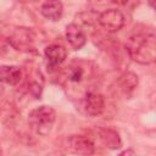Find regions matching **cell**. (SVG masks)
I'll use <instances>...</instances> for the list:
<instances>
[{"instance_id": "1", "label": "cell", "mask_w": 156, "mask_h": 156, "mask_svg": "<svg viewBox=\"0 0 156 156\" xmlns=\"http://www.w3.org/2000/svg\"><path fill=\"white\" fill-rule=\"evenodd\" d=\"M98 79V67L91 61L77 58L61 71L58 82L69 98L82 100L85 94L95 90Z\"/></svg>"}, {"instance_id": "2", "label": "cell", "mask_w": 156, "mask_h": 156, "mask_svg": "<svg viewBox=\"0 0 156 156\" xmlns=\"http://www.w3.org/2000/svg\"><path fill=\"white\" fill-rule=\"evenodd\" d=\"M126 50L129 57L140 65L154 63L156 60L154 29L133 33L126 41Z\"/></svg>"}, {"instance_id": "3", "label": "cell", "mask_w": 156, "mask_h": 156, "mask_svg": "<svg viewBox=\"0 0 156 156\" xmlns=\"http://www.w3.org/2000/svg\"><path fill=\"white\" fill-rule=\"evenodd\" d=\"M56 121V112L52 107L43 105L32 110L28 115V123L38 135H48Z\"/></svg>"}, {"instance_id": "4", "label": "cell", "mask_w": 156, "mask_h": 156, "mask_svg": "<svg viewBox=\"0 0 156 156\" xmlns=\"http://www.w3.org/2000/svg\"><path fill=\"white\" fill-rule=\"evenodd\" d=\"M96 22L106 32L115 33V32H118L119 29H122V27L124 26L126 18H124V15L119 10L108 9V10H105L104 12H101L100 15H98Z\"/></svg>"}, {"instance_id": "5", "label": "cell", "mask_w": 156, "mask_h": 156, "mask_svg": "<svg viewBox=\"0 0 156 156\" xmlns=\"http://www.w3.org/2000/svg\"><path fill=\"white\" fill-rule=\"evenodd\" d=\"M82 102H83L85 113L91 117L100 116L105 111V107H106L105 98L96 90H93L85 94L84 98L82 99Z\"/></svg>"}, {"instance_id": "6", "label": "cell", "mask_w": 156, "mask_h": 156, "mask_svg": "<svg viewBox=\"0 0 156 156\" xmlns=\"http://www.w3.org/2000/svg\"><path fill=\"white\" fill-rule=\"evenodd\" d=\"M44 56L48 63V67L50 68H56L61 66L66 58H67V50L65 46L60 44H50L45 48L44 50Z\"/></svg>"}, {"instance_id": "7", "label": "cell", "mask_w": 156, "mask_h": 156, "mask_svg": "<svg viewBox=\"0 0 156 156\" xmlns=\"http://www.w3.org/2000/svg\"><path fill=\"white\" fill-rule=\"evenodd\" d=\"M65 37H66L67 43L69 44V46L73 50L82 49L87 43V35H85L84 30L76 23H71L66 27Z\"/></svg>"}, {"instance_id": "8", "label": "cell", "mask_w": 156, "mask_h": 156, "mask_svg": "<svg viewBox=\"0 0 156 156\" xmlns=\"http://www.w3.org/2000/svg\"><path fill=\"white\" fill-rule=\"evenodd\" d=\"M68 145L73 152L80 155H91L95 151L94 143L84 135H71L68 138Z\"/></svg>"}, {"instance_id": "9", "label": "cell", "mask_w": 156, "mask_h": 156, "mask_svg": "<svg viewBox=\"0 0 156 156\" xmlns=\"http://www.w3.org/2000/svg\"><path fill=\"white\" fill-rule=\"evenodd\" d=\"M23 79V71L18 66H0V83L7 85H17Z\"/></svg>"}, {"instance_id": "10", "label": "cell", "mask_w": 156, "mask_h": 156, "mask_svg": "<svg viewBox=\"0 0 156 156\" xmlns=\"http://www.w3.org/2000/svg\"><path fill=\"white\" fill-rule=\"evenodd\" d=\"M40 12L49 21H58L63 13V5L61 0H45L41 4Z\"/></svg>"}, {"instance_id": "11", "label": "cell", "mask_w": 156, "mask_h": 156, "mask_svg": "<svg viewBox=\"0 0 156 156\" xmlns=\"http://www.w3.org/2000/svg\"><path fill=\"white\" fill-rule=\"evenodd\" d=\"M98 134H99L100 140L102 141V144L106 147L116 150V149H119L122 146L121 136L116 130H113L111 128H100L98 130Z\"/></svg>"}, {"instance_id": "12", "label": "cell", "mask_w": 156, "mask_h": 156, "mask_svg": "<svg viewBox=\"0 0 156 156\" xmlns=\"http://www.w3.org/2000/svg\"><path fill=\"white\" fill-rule=\"evenodd\" d=\"M116 83L118 84V90L121 93L129 95V93L133 91L138 85V77L133 72H126L118 78Z\"/></svg>"}, {"instance_id": "13", "label": "cell", "mask_w": 156, "mask_h": 156, "mask_svg": "<svg viewBox=\"0 0 156 156\" xmlns=\"http://www.w3.org/2000/svg\"><path fill=\"white\" fill-rule=\"evenodd\" d=\"M110 1L113 4H117V5H126L129 0H110Z\"/></svg>"}, {"instance_id": "14", "label": "cell", "mask_w": 156, "mask_h": 156, "mask_svg": "<svg viewBox=\"0 0 156 156\" xmlns=\"http://www.w3.org/2000/svg\"><path fill=\"white\" fill-rule=\"evenodd\" d=\"M154 1H155V0H149V5H150L152 9L155 7V5H154Z\"/></svg>"}, {"instance_id": "15", "label": "cell", "mask_w": 156, "mask_h": 156, "mask_svg": "<svg viewBox=\"0 0 156 156\" xmlns=\"http://www.w3.org/2000/svg\"><path fill=\"white\" fill-rule=\"evenodd\" d=\"M2 93H4V89H2V85L0 84V98H1V95H2Z\"/></svg>"}]
</instances>
